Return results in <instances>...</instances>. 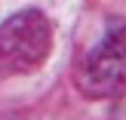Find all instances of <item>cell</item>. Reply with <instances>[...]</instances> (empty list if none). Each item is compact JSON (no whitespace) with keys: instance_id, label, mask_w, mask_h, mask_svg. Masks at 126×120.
Wrapping results in <instances>:
<instances>
[{"instance_id":"1","label":"cell","mask_w":126,"mask_h":120,"mask_svg":"<svg viewBox=\"0 0 126 120\" xmlns=\"http://www.w3.org/2000/svg\"><path fill=\"white\" fill-rule=\"evenodd\" d=\"M52 49V25L40 9H22L0 25V77L37 71Z\"/></svg>"},{"instance_id":"3","label":"cell","mask_w":126,"mask_h":120,"mask_svg":"<svg viewBox=\"0 0 126 120\" xmlns=\"http://www.w3.org/2000/svg\"><path fill=\"white\" fill-rule=\"evenodd\" d=\"M117 117H126V102L120 105V108H117Z\"/></svg>"},{"instance_id":"2","label":"cell","mask_w":126,"mask_h":120,"mask_svg":"<svg viewBox=\"0 0 126 120\" xmlns=\"http://www.w3.org/2000/svg\"><path fill=\"white\" fill-rule=\"evenodd\" d=\"M77 83L89 99H111L126 89V22H111L92 43L80 62Z\"/></svg>"}]
</instances>
